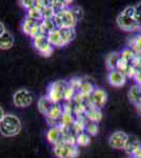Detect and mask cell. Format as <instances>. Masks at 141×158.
Listing matches in <instances>:
<instances>
[{
  "label": "cell",
  "mask_w": 141,
  "mask_h": 158,
  "mask_svg": "<svg viewBox=\"0 0 141 158\" xmlns=\"http://www.w3.org/2000/svg\"><path fill=\"white\" fill-rule=\"evenodd\" d=\"M21 131V122L17 116L6 114L0 122V133L6 137L16 136Z\"/></svg>",
  "instance_id": "cell-1"
},
{
  "label": "cell",
  "mask_w": 141,
  "mask_h": 158,
  "mask_svg": "<svg viewBox=\"0 0 141 158\" xmlns=\"http://www.w3.org/2000/svg\"><path fill=\"white\" fill-rule=\"evenodd\" d=\"M68 86V82L64 80H58L52 82L48 89V98L54 104H59L61 100L64 99V93L66 88Z\"/></svg>",
  "instance_id": "cell-2"
},
{
  "label": "cell",
  "mask_w": 141,
  "mask_h": 158,
  "mask_svg": "<svg viewBox=\"0 0 141 158\" xmlns=\"http://www.w3.org/2000/svg\"><path fill=\"white\" fill-rule=\"evenodd\" d=\"M53 152L57 158H76L79 156V148L76 144L68 143L64 141H60L55 144L53 148Z\"/></svg>",
  "instance_id": "cell-3"
},
{
  "label": "cell",
  "mask_w": 141,
  "mask_h": 158,
  "mask_svg": "<svg viewBox=\"0 0 141 158\" xmlns=\"http://www.w3.org/2000/svg\"><path fill=\"white\" fill-rule=\"evenodd\" d=\"M54 21H55L57 29H74L77 23L70 9H65L63 11L56 13Z\"/></svg>",
  "instance_id": "cell-4"
},
{
  "label": "cell",
  "mask_w": 141,
  "mask_h": 158,
  "mask_svg": "<svg viewBox=\"0 0 141 158\" xmlns=\"http://www.w3.org/2000/svg\"><path fill=\"white\" fill-rule=\"evenodd\" d=\"M33 45L43 57H50L53 54V47L48 39V36H38L33 39Z\"/></svg>",
  "instance_id": "cell-5"
},
{
  "label": "cell",
  "mask_w": 141,
  "mask_h": 158,
  "mask_svg": "<svg viewBox=\"0 0 141 158\" xmlns=\"http://www.w3.org/2000/svg\"><path fill=\"white\" fill-rule=\"evenodd\" d=\"M106 100H107V95L106 92L101 90V89H95L93 94L86 99L85 104L88 106V108H89V106H95V108L101 109L106 104Z\"/></svg>",
  "instance_id": "cell-6"
},
{
  "label": "cell",
  "mask_w": 141,
  "mask_h": 158,
  "mask_svg": "<svg viewBox=\"0 0 141 158\" xmlns=\"http://www.w3.org/2000/svg\"><path fill=\"white\" fill-rule=\"evenodd\" d=\"M13 101L18 108H27L33 102V95L25 89H21V90L15 92L14 96H13Z\"/></svg>",
  "instance_id": "cell-7"
},
{
  "label": "cell",
  "mask_w": 141,
  "mask_h": 158,
  "mask_svg": "<svg viewBox=\"0 0 141 158\" xmlns=\"http://www.w3.org/2000/svg\"><path fill=\"white\" fill-rule=\"evenodd\" d=\"M117 24L120 29H122L124 31H137L141 29L139 23H138L134 18L125 16L122 13L117 17Z\"/></svg>",
  "instance_id": "cell-8"
},
{
  "label": "cell",
  "mask_w": 141,
  "mask_h": 158,
  "mask_svg": "<svg viewBox=\"0 0 141 158\" xmlns=\"http://www.w3.org/2000/svg\"><path fill=\"white\" fill-rule=\"evenodd\" d=\"M127 139H129V135L125 134L124 132L119 131V132H115L114 134L111 135L109 142H110V146L112 148L117 150H121L124 149Z\"/></svg>",
  "instance_id": "cell-9"
},
{
  "label": "cell",
  "mask_w": 141,
  "mask_h": 158,
  "mask_svg": "<svg viewBox=\"0 0 141 158\" xmlns=\"http://www.w3.org/2000/svg\"><path fill=\"white\" fill-rule=\"evenodd\" d=\"M107 79H109V82L113 86H116V88H120V86L124 85L125 82H126V76L123 73L119 72L117 70L111 71L109 73Z\"/></svg>",
  "instance_id": "cell-10"
},
{
  "label": "cell",
  "mask_w": 141,
  "mask_h": 158,
  "mask_svg": "<svg viewBox=\"0 0 141 158\" xmlns=\"http://www.w3.org/2000/svg\"><path fill=\"white\" fill-rule=\"evenodd\" d=\"M63 138V130L60 126L59 127H54V128H50V130L47 133V139L50 143H52L53 146L59 143L60 141H62Z\"/></svg>",
  "instance_id": "cell-11"
},
{
  "label": "cell",
  "mask_w": 141,
  "mask_h": 158,
  "mask_svg": "<svg viewBox=\"0 0 141 158\" xmlns=\"http://www.w3.org/2000/svg\"><path fill=\"white\" fill-rule=\"evenodd\" d=\"M48 39L51 44H52V47H57V48L64 47V42H63L62 36H61V33L59 29L48 33Z\"/></svg>",
  "instance_id": "cell-12"
},
{
  "label": "cell",
  "mask_w": 141,
  "mask_h": 158,
  "mask_svg": "<svg viewBox=\"0 0 141 158\" xmlns=\"http://www.w3.org/2000/svg\"><path fill=\"white\" fill-rule=\"evenodd\" d=\"M140 148V142L139 139L135 136H129V139H127L126 143H125L124 147V151L127 153L129 155H134V153L137 151Z\"/></svg>",
  "instance_id": "cell-13"
},
{
  "label": "cell",
  "mask_w": 141,
  "mask_h": 158,
  "mask_svg": "<svg viewBox=\"0 0 141 158\" xmlns=\"http://www.w3.org/2000/svg\"><path fill=\"white\" fill-rule=\"evenodd\" d=\"M86 119L91 122H98L102 119V112H101V109H98V108H95V106H89L88 108V111H86Z\"/></svg>",
  "instance_id": "cell-14"
},
{
  "label": "cell",
  "mask_w": 141,
  "mask_h": 158,
  "mask_svg": "<svg viewBox=\"0 0 141 158\" xmlns=\"http://www.w3.org/2000/svg\"><path fill=\"white\" fill-rule=\"evenodd\" d=\"M62 115H63V106H60V104H54L52 109L47 114V119H51V120L60 122V119Z\"/></svg>",
  "instance_id": "cell-15"
},
{
  "label": "cell",
  "mask_w": 141,
  "mask_h": 158,
  "mask_svg": "<svg viewBox=\"0 0 141 158\" xmlns=\"http://www.w3.org/2000/svg\"><path fill=\"white\" fill-rule=\"evenodd\" d=\"M129 98L131 102L136 106H139L141 103V85H136L132 86V89L129 91Z\"/></svg>",
  "instance_id": "cell-16"
},
{
  "label": "cell",
  "mask_w": 141,
  "mask_h": 158,
  "mask_svg": "<svg viewBox=\"0 0 141 158\" xmlns=\"http://www.w3.org/2000/svg\"><path fill=\"white\" fill-rule=\"evenodd\" d=\"M54 103L48 98V96H42V97H40L39 101H38V110H39L40 113L45 116L48 113V111L52 109Z\"/></svg>",
  "instance_id": "cell-17"
},
{
  "label": "cell",
  "mask_w": 141,
  "mask_h": 158,
  "mask_svg": "<svg viewBox=\"0 0 141 158\" xmlns=\"http://www.w3.org/2000/svg\"><path fill=\"white\" fill-rule=\"evenodd\" d=\"M14 44V37L10 32H6L0 36V50H9Z\"/></svg>",
  "instance_id": "cell-18"
},
{
  "label": "cell",
  "mask_w": 141,
  "mask_h": 158,
  "mask_svg": "<svg viewBox=\"0 0 141 158\" xmlns=\"http://www.w3.org/2000/svg\"><path fill=\"white\" fill-rule=\"evenodd\" d=\"M41 21H37V20H34L32 18H29V17H25L23 22H22V25H21V29H22V32L24 33L25 35H29L31 34L32 30L34 29L36 25H38Z\"/></svg>",
  "instance_id": "cell-19"
},
{
  "label": "cell",
  "mask_w": 141,
  "mask_h": 158,
  "mask_svg": "<svg viewBox=\"0 0 141 158\" xmlns=\"http://www.w3.org/2000/svg\"><path fill=\"white\" fill-rule=\"evenodd\" d=\"M120 53H111L106 57V67L110 69V71H114L117 68V63L120 60Z\"/></svg>",
  "instance_id": "cell-20"
},
{
  "label": "cell",
  "mask_w": 141,
  "mask_h": 158,
  "mask_svg": "<svg viewBox=\"0 0 141 158\" xmlns=\"http://www.w3.org/2000/svg\"><path fill=\"white\" fill-rule=\"evenodd\" d=\"M61 33V36H62L63 42L64 45L68 44L70 42L73 41L76 37V32L74 29H59Z\"/></svg>",
  "instance_id": "cell-21"
},
{
  "label": "cell",
  "mask_w": 141,
  "mask_h": 158,
  "mask_svg": "<svg viewBox=\"0 0 141 158\" xmlns=\"http://www.w3.org/2000/svg\"><path fill=\"white\" fill-rule=\"evenodd\" d=\"M29 18H32L37 21H42L43 20V14H42V9L39 7L38 6H36L34 7H32L31 10L27 11V15Z\"/></svg>",
  "instance_id": "cell-22"
},
{
  "label": "cell",
  "mask_w": 141,
  "mask_h": 158,
  "mask_svg": "<svg viewBox=\"0 0 141 158\" xmlns=\"http://www.w3.org/2000/svg\"><path fill=\"white\" fill-rule=\"evenodd\" d=\"M89 143H91V136H89L86 132H83V133H81L76 136V146L78 148L79 147H88Z\"/></svg>",
  "instance_id": "cell-23"
},
{
  "label": "cell",
  "mask_w": 141,
  "mask_h": 158,
  "mask_svg": "<svg viewBox=\"0 0 141 158\" xmlns=\"http://www.w3.org/2000/svg\"><path fill=\"white\" fill-rule=\"evenodd\" d=\"M95 91V88L94 85H92L89 81H83L82 85H81L80 90H79V93L82 94V95L84 96V97L89 98V96L93 94V92Z\"/></svg>",
  "instance_id": "cell-24"
},
{
  "label": "cell",
  "mask_w": 141,
  "mask_h": 158,
  "mask_svg": "<svg viewBox=\"0 0 141 158\" xmlns=\"http://www.w3.org/2000/svg\"><path fill=\"white\" fill-rule=\"evenodd\" d=\"M68 3H72V1H62V0H53V1H51V6L55 10L56 13L68 9Z\"/></svg>",
  "instance_id": "cell-25"
},
{
  "label": "cell",
  "mask_w": 141,
  "mask_h": 158,
  "mask_svg": "<svg viewBox=\"0 0 141 158\" xmlns=\"http://www.w3.org/2000/svg\"><path fill=\"white\" fill-rule=\"evenodd\" d=\"M120 57H121L122 59H124L125 61H127V62L131 64L132 61L134 60V58L136 57V53L132 49L127 48V49H124L121 53H120Z\"/></svg>",
  "instance_id": "cell-26"
},
{
  "label": "cell",
  "mask_w": 141,
  "mask_h": 158,
  "mask_svg": "<svg viewBox=\"0 0 141 158\" xmlns=\"http://www.w3.org/2000/svg\"><path fill=\"white\" fill-rule=\"evenodd\" d=\"M98 124L96 122H91V121H88L86 123V127H85V132L88 133L89 136H95L97 133H98Z\"/></svg>",
  "instance_id": "cell-27"
},
{
  "label": "cell",
  "mask_w": 141,
  "mask_h": 158,
  "mask_svg": "<svg viewBox=\"0 0 141 158\" xmlns=\"http://www.w3.org/2000/svg\"><path fill=\"white\" fill-rule=\"evenodd\" d=\"M42 14H43V19H53L56 15V12L52 7V6H48L42 9Z\"/></svg>",
  "instance_id": "cell-28"
},
{
  "label": "cell",
  "mask_w": 141,
  "mask_h": 158,
  "mask_svg": "<svg viewBox=\"0 0 141 158\" xmlns=\"http://www.w3.org/2000/svg\"><path fill=\"white\" fill-rule=\"evenodd\" d=\"M70 11H71L72 14H73V16H74V18L76 19V21H79L80 19H82L83 11H82V9H81L80 6H72L70 9Z\"/></svg>",
  "instance_id": "cell-29"
},
{
  "label": "cell",
  "mask_w": 141,
  "mask_h": 158,
  "mask_svg": "<svg viewBox=\"0 0 141 158\" xmlns=\"http://www.w3.org/2000/svg\"><path fill=\"white\" fill-rule=\"evenodd\" d=\"M130 65H131V64H130L129 62H127V61H125L124 59L120 58V60L118 61V63H117L116 70H117V71H119V72H121V73H123L124 75H125V74H126L127 69H129Z\"/></svg>",
  "instance_id": "cell-30"
},
{
  "label": "cell",
  "mask_w": 141,
  "mask_h": 158,
  "mask_svg": "<svg viewBox=\"0 0 141 158\" xmlns=\"http://www.w3.org/2000/svg\"><path fill=\"white\" fill-rule=\"evenodd\" d=\"M82 83H83V80L81 78H73L68 81V85H70L76 92H79Z\"/></svg>",
  "instance_id": "cell-31"
},
{
  "label": "cell",
  "mask_w": 141,
  "mask_h": 158,
  "mask_svg": "<svg viewBox=\"0 0 141 158\" xmlns=\"http://www.w3.org/2000/svg\"><path fill=\"white\" fill-rule=\"evenodd\" d=\"M76 93L77 92L74 90L70 85H68V86L65 90V93H64V100L65 101H72L74 99V97H75Z\"/></svg>",
  "instance_id": "cell-32"
},
{
  "label": "cell",
  "mask_w": 141,
  "mask_h": 158,
  "mask_svg": "<svg viewBox=\"0 0 141 158\" xmlns=\"http://www.w3.org/2000/svg\"><path fill=\"white\" fill-rule=\"evenodd\" d=\"M42 23L44 24L45 27H47V30L48 31V33L52 32V31L57 30V27H56V24H55L54 18L53 19H43L42 20Z\"/></svg>",
  "instance_id": "cell-33"
},
{
  "label": "cell",
  "mask_w": 141,
  "mask_h": 158,
  "mask_svg": "<svg viewBox=\"0 0 141 158\" xmlns=\"http://www.w3.org/2000/svg\"><path fill=\"white\" fill-rule=\"evenodd\" d=\"M20 4L29 11L32 7L36 6V1H34V0H22V1H20Z\"/></svg>",
  "instance_id": "cell-34"
},
{
  "label": "cell",
  "mask_w": 141,
  "mask_h": 158,
  "mask_svg": "<svg viewBox=\"0 0 141 158\" xmlns=\"http://www.w3.org/2000/svg\"><path fill=\"white\" fill-rule=\"evenodd\" d=\"M135 13H136V9L135 6H127L124 9V11L122 12V14L125 15V16H129V17H132L134 18L135 17Z\"/></svg>",
  "instance_id": "cell-35"
},
{
  "label": "cell",
  "mask_w": 141,
  "mask_h": 158,
  "mask_svg": "<svg viewBox=\"0 0 141 158\" xmlns=\"http://www.w3.org/2000/svg\"><path fill=\"white\" fill-rule=\"evenodd\" d=\"M135 9H136V13H135L134 19L138 22V23H139V25L141 27V3L137 4V6H135Z\"/></svg>",
  "instance_id": "cell-36"
},
{
  "label": "cell",
  "mask_w": 141,
  "mask_h": 158,
  "mask_svg": "<svg viewBox=\"0 0 141 158\" xmlns=\"http://www.w3.org/2000/svg\"><path fill=\"white\" fill-rule=\"evenodd\" d=\"M137 72H138L137 69L134 68L133 65H130L129 69H127V71H126L125 76H126V77H130V78H135L136 75H137Z\"/></svg>",
  "instance_id": "cell-37"
},
{
  "label": "cell",
  "mask_w": 141,
  "mask_h": 158,
  "mask_svg": "<svg viewBox=\"0 0 141 158\" xmlns=\"http://www.w3.org/2000/svg\"><path fill=\"white\" fill-rule=\"evenodd\" d=\"M6 32V27H4V24L0 21V36H2V35H3Z\"/></svg>",
  "instance_id": "cell-38"
},
{
  "label": "cell",
  "mask_w": 141,
  "mask_h": 158,
  "mask_svg": "<svg viewBox=\"0 0 141 158\" xmlns=\"http://www.w3.org/2000/svg\"><path fill=\"white\" fill-rule=\"evenodd\" d=\"M4 116H6V114H4V111H3V109L0 106V122H1L2 119L4 118Z\"/></svg>",
  "instance_id": "cell-39"
},
{
  "label": "cell",
  "mask_w": 141,
  "mask_h": 158,
  "mask_svg": "<svg viewBox=\"0 0 141 158\" xmlns=\"http://www.w3.org/2000/svg\"><path fill=\"white\" fill-rule=\"evenodd\" d=\"M138 108H139V111L141 112V103L139 104V106H138Z\"/></svg>",
  "instance_id": "cell-40"
},
{
  "label": "cell",
  "mask_w": 141,
  "mask_h": 158,
  "mask_svg": "<svg viewBox=\"0 0 141 158\" xmlns=\"http://www.w3.org/2000/svg\"><path fill=\"white\" fill-rule=\"evenodd\" d=\"M131 158H135V157H131Z\"/></svg>",
  "instance_id": "cell-41"
}]
</instances>
